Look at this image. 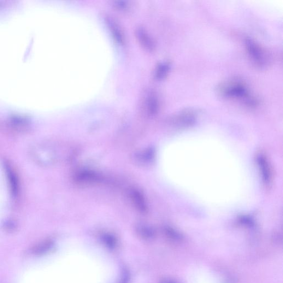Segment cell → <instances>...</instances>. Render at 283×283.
<instances>
[{
	"instance_id": "cell-1",
	"label": "cell",
	"mask_w": 283,
	"mask_h": 283,
	"mask_svg": "<svg viewBox=\"0 0 283 283\" xmlns=\"http://www.w3.org/2000/svg\"><path fill=\"white\" fill-rule=\"evenodd\" d=\"M217 91L224 98L241 100L249 107H256L258 99L253 96L244 81L232 79L221 82L217 87Z\"/></svg>"
},
{
	"instance_id": "cell-2",
	"label": "cell",
	"mask_w": 283,
	"mask_h": 283,
	"mask_svg": "<svg viewBox=\"0 0 283 283\" xmlns=\"http://www.w3.org/2000/svg\"><path fill=\"white\" fill-rule=\"evenodd\" d=\"M246 50L251 60L256 66L260 68L267 66L268 63L267 53L255 40L246 37L245 39Z\"/></svg>"
},
{
	"instance_id": "cell-3",
	"label": "cell",
	"mask_w": 283,
	"mask_h": 283,
	"mask_svg": "<svg viewBox=\"0 0 283 283\" xmlns=\"http://www.w3.org/2000/svg\"><path fill=\"white\" fill-rule=\"evenodd\" d=\"M55 244L51 240H45L35 245L31 250L34 256H43L51 252L54 249Z\"/></svg>"
},
{
	"instance_id": "cell-4",
	"label": "cell",
	"mask_w": 283,
	"mask_h": 283,
	"mask_svg": "<svg viewBox=\"0 0 283 283\" xmlns=\"http://www.w3.org/2000/svg\"><path fill=\"white\" fill-rule=\"evenodd\" d=\"M197 113L192 110L182 111L175 117V121L182 126H190L196 121Z\"/></svg>"
},
{
	"instance_id": "cell-5",
	"label": "cell",
	"mask_w": 283,
	"mask_h": 283,
	"mask_svg": "<svg viewBox=\"0 0 283 283\" xmlns=\"http://www.w3.org/2000/svg\"><path fill=\"white\" fill-rule=\"evenodd\" d=\"M257 163L261 171L263 180L268 183L270 180V170L266 158L263 155L257 157Z\"/></svg>"
},
{
	"instance_id": "cell-6",
	"label": "cell",
	"mask_w": 283,
	"mask_h": 283,
	"mask_svg": "<svg viewBox=\"0 0 283 283\" xmlns=\"http://www.w3.org/2000/svg\"><path fill=\"white\" fill-rule=\"evenodd\" d=\"M130 193L131 198L135 207L140 212L145 213L147 208L143 196L137 191L133 190Z\"/></svg>"
},
{
	"instance_id": "cell-7",
	"label": "cell",
	"mask_w": 283,
	"mask_h": 283,
	"mask_svg": "<svg viewBox=\"0 0 283 283\" xmlns=\"http://www.w3.org/2000/svg\"><path fill=\"white\" fill-rule=\"evenodd\" d=\"M137 37L140 43L145 48L149 50H152L155 48V44L152 39L143 29H139L137 32Z\"/></svg>"
},
{
	"instance_id": "cell-8",
	"label": "cell",
	"mask_w": 283,
	"mask_h": 283,
	"mask_svg": "<svg viewBox=\"0 0 283 283\" xmlns=\"http://www.w3.org/2000/svg\"><path fill=\"white\" fill-rule=\"evenodd\" d=\"M5 167L7 171L12 191H13L14 196H16L18 193V188H19V183H18L16 173L9 164H6Z\"/></svg>"
},
{
	"instance_id": "cell-9",
	"label": "cell",
	"mask_w": 283,
	"mask_h": 283,
	"mask_svg": "<svg viewBox=\"0 0 283 283\" xmlns=\"http://www.w3.org/2000/svg\"><path fill=\"white\" fill-rule=\"evenodd\" d=\"M75 180L79 183H89L96 181L97 180V176L95 174L84 171L78 173L76 175Z\"/></svg>"
},
{
	"instance_id": "cell-10",
	"label": "cell",
	"mask_w": 283,
	"mask_h": 283,
	"mask_svg": "<svg viewBox=\"0 0 283 283\" xmlns=\"http://www.w3.org/2000/svg\"><path fill=\"white\" fill-rule=\"evenodd\" d=\"M147 109L151 115L157 114L159 109V101L155 94H151L147 100Z\"/></svg>"
},
{
	"instance_id": "cell-11",
	"label": "cell",
	"mask_w": 283,
	"mask_h": 283,
	"mask_svg": "<svg viewBox=\"0 0 283 283\" xmlns=\"http://www.w3.org/2000/svg\"><path fill=\"white\" fill-rule=\"evenodd\" d=\"M170 70V65L167 63H163L158 65L156 70V77L161 80L166 77Z\"/></svg>"
},
{
	"instance_id": "cell-12",
	"label": "cell",
	"mask_w": 283,
	"mask_h": 283,
	"mask_svg": "<svg viewBox=\"0 0 283 283\" xmlns=\"http://www.w3.org/2000/svg\"><path fill=\"white\" fill-rule=\"evenodd\" d=\"M110 26L111 29V32L113 33L114 38L117 42L120 44L123 43V36L120 29L114 23L109 22Z\"/></svg>"
},
{
	"instance_id": "cell-13",
	"label": "cell",
	"mask_w": 283,
	"mask_h": 283,
	"mask_svg": "<svg viewBox=\"0 0 283 283\" xmlns=\"http://www.w3.org/2000/svg\"><path fill=\"white\" fill-rule=\"evenodd\" d=\"M137 232L140 237L145 239H151L154 234L151 228L144 225L137 228Z\"/></svg>"
},
{
	"instance_id": "cell-14",
	"label": "cell",
	"mask_w": 283,
	"mask_h": 283,
	"mask_svg": "<svg viewBox=\"0 0 283 283\" xmlns=\"http://www.w3.org/2000/svg\"><path fill=\"white\" fill-rule=\"evenodd\" d=\"M102 240L104 244L110 249H114L116 246V240L113 235L109 234H105L103 235Z\"/></svg>"
},
{
	"instance_id": "cell-15",
	"label": "cell",
	"mask_w": 283,
	"mask_h": 283,
	"mask_svg": "<svg viewBox=\"0 0 283 283\" xmlns=\"http://www.w3.org/2000/svg\"><path fill=\"white\" fill-rule=\"evenodd\" d=\"M129 280V274L127 271L123 272V275L120 283H127Z\"/></svg>"
},
{
	"instance_id": "cell-16",
	"label": "cell",
	"mask_w": 283,
	"mask_h": 283,
	"mask_svg": "<svg viewBox=\"0 0 283 283\" xmlns=\"http://www.w3.org/2000/svg\"><path fill=\"white\" fill-rule=\"evenodd\" d=\"M159 283H175L174 282H173L172 280H167V279H165V280H162Z\"/></svg>"
}]
</instances>
